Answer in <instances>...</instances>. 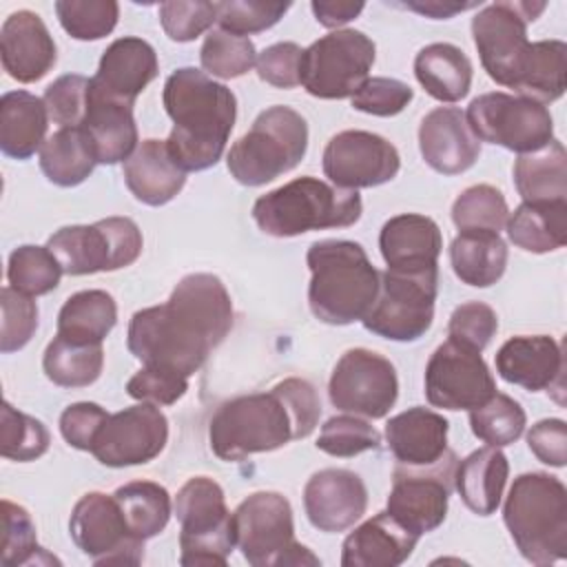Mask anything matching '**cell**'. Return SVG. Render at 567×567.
Listing matches in <instances>:
<instances>
[{
    "label": "cell",
    "mask_w": 567,
    "mask_h": 567,
    "mask_svg": "<svg viewBox=\"0 0 567 567\" xmlns=\"http://www.w3.org/2000/svg\"><path fill=\"white\" fill-rule=\"evenodd\" d=\"M567 86V44L563 40L529 42L514 91L538 104L556 102Z\"/></svg>",
    "instance_id": "37"
},
{
    "label": "cell",
    "mask_w": 567,
    "mask_h": 567,
    "mask_svg": "<svg viewBox=\"0 0 567 567\" xmlns=\"http://www.w3.org/2000/svg\"><path fill=\"white\" fill-rule=\"evenodd\" d=\"M414 75L434 100L458 102L470 93L472 62L458 47L434 42L416 53Z\"/></svg>",
    "instance_id": "33"
},
{
    "label": "cell",
    "mask_w": 567,
    "mask_h": 567,
    "mask_svg": "<svg viewBox=\"0 0 567 567\" xmlns=\"http://www.w3.org/2000/svg\"><path fill=\"white\" fill-rule=\"evenodd\" d=\"M233 328V301L219 277L195 272L179 279L168 301L131 317L126 346L142 365L195 374Z\"/></svg>",
    "instance_id": "1"
},
{
    "label": "cell",
    "mask_w": 567,
    "mask_h": 567,
    "mask_svg": "<svg viewBox=\"0 0 567 567\" xmlns=\"http://www.w3.org/2000/svg\"><path fill=\"white\" fill-rule=\"evenodd\" d=\"M496 394L494 377L481 352L447 339L425 365V396L443 410H474Z\"/></svg>",
    "instance_id": "18"
},
{
    "label": "cell",
    "mask_w": 567,
    "mask_h": 567,
    "mask_svg": "<svg viewBox=\"0 0 567 567\" xmlns=\"http://www.w3.org/2000/svg\"><path fill=\"white\" fill-rule=\"evenodd\" d=\"M157 73V53L146 40L131 35L117 38L102 53L97 73L91 78V91L109 100L133 104Z\"/></svg>",
    "instance_id": "22"
},
{
    "label": "cell",
    "mask_w": 567,
    "mask_h": 567,
    "mask_svg": "<svg viewBox=\"0 0 567 567\" xmlns=\"http://www.w3.org/2000/svg\"><path fill=\"white\" fill-rule=\"evenodd\" d=\"M142 230L131 217H106L91 226L55 230L47 248L66 275H93L131 266L142 252Z\"/></svg>",
    "instance_id": "10"
},
{
    "label": "cell",
    "mask_w": 567,
    "mask_h": 567,
    "mask_svg": "<svg viewBox=\"0 0 567 567\" xmlns=\"http://www.w3.org/2000/svg\"><path fill=\"white\" fill-rule=\"evenodd\" d=\"M439 270L381 272L379 295L363 317L365 330L390 341H416L434 319Z\"/></svg>",
    "instance_id": "12"
},
{
    "label": "cell",
    "mask_w": 567,
    "mask_h": 567,
    "mask_svg": "<svg viewBox=\"0 0 567 567\" xmlns=\"http://www.w3.org/2000/svg\"><path fill=\"white\" fill-rule=\"evenodd\" d=\"M509 463L498 447H481L456 463L454 487L463 503L478 516H489L498 509L507 483Z\"/></svg>",
    "instance_id": "31"
},
{
    "label": "cell",
    "mask_w": 567,
    "mask_h": 567,
    "mask_svg": "<svg viewBox=\"0 0 567 567\" xmlns=\"http://www.w3.org/2000/svg\"><path fill=\"white\" fill-rule=\"evenodd\" d=\"M117 321L115 299L104 290L71 295L58 315V337L75 343H102Z\"/></svg>",
    "instance_id": "38"
},
{
    "label": "cell",
    "mask_w": 567,
    "mask_h": 567,
    "mask_svg": "<svg viewBox=\"0 0 567 567\" xmlns=\"http://www.w3.org/2000/svg\"><path fill=\"white\" fill-rule=\"evenodd\" d=\"M306 261L312 315L330 326L363 321L379 295L381 272L370 264L361 244L348 239L315 241Z\"/></svg>",
    "instance_id": "3"
},
{
    "label": "cell",
    "mask_w": 567,
    "mask_h": 567,
    "mask_svg": "<svg viewBox=\"0 0 567 567\" xmlns=\"http://www.w3.org/2000/svg\"><path fill=\"white\" fill-rule=\"evenodd\" d=\"M419 536L405 529L388 512H381L359 525L343 540L341 565L343 567H399L405 563Z\"/></svg>",
    "instance_id": "28"
},
{
    "label": "cell",
    "mask_w": 567,
    "mask_h": 567,
    "mask_svg": "<svg viewBox=\"0 0 567 567\" xmlns=\"http://www.w3.org/2000/svg\"><path fill=\"white\" fill-rule=\"evenodd\" d=\"M303 507L319 532H343L365 514L368 489L361 476L350 470H319L303 487Z\"/></svg>",
    "instance_id": "21"
},
{
    "label": "cell",
    "mask_w": 567,
    "mask_h": 567,
    "mask_svg": "<svg viewBox=\"0 0 567 567\" xmlns=\"http://www.w3.org/2000/svg\"><path fill=\"white\" fill-rule=\"evenodd\" d=\"M330 403L357 416L383 419L399 396L394 365L365 348H352L337 361L330 383Z\"/></svg>",
    "instance_id": "16"
},
{
    "label": "cell",
    "mask_w": 567,
    "mask_h": 567,
    "mask_svg": "<svg viewBox=\"0 0 567 567\" xmlns=\"http://www.w3.org/2000/svg\"><path fill=\"white\" fill-rule=\"evenodd\" d=\"M42 547L35 538V525L22 505L2 501V547L0 563L4 567H20L38 563Z\"/></svg>",
    "instance_id": "50"
},
{
    "label": "cell",
    "mask_w": 567,
    "mask_h": 567,
    "mask_svg": "<svg viewBox=\"0 0 567 567\" xmlns=\"http://www.w3.org/2000/svg\"><path fill=\"white\" fill-rule=\"evenodd\" d=\"M290 2L275 0H224L215 2V22L219 29L246 38L248 33H259L275 27Z\"/></svg>",
    "instance_id": "48"
},
{
    "label": "cell",
    "mask_w": 567,
    "mask_h": 567,
    "mask_svg": "<svg viewBox=\"0 0 567 567\" xmlns=\"http://www.w3.org/2000/svg\"><path fill=\"white\" fill-rule=\"evenodd\" d=\"M159 22L171 40L190 42L215 22V2H162Z\"/></svg>",
    "instance_id": "54"
},
{
    "label": "cell",
    "mask_w": 567,
    "mask_h": 567,
    "mask_svg": "<svg viewBox=\"0 0 567 567\" xmlns=\"http://www.w3.org/2000/svg\"><path fill=\"white\" fill-rule=\"evenodd\" d=\"M509 208L503 193L489 184H476L465 188L452 204L454 226L465 230L501 233L507 224Z\"/></svg>",
    "instance_id": "44"
},
{
    "label": "cell",
    "mask_w": 567,
    "mask_h": 567,
    "mask_svg": "<svg viewBox=\"0 0 567 567\" xmlns=\"http://www.w3.org/2000/svg\"><path fill=\"white\" fill-rule=\"evenodd\" d=\"M199 60L204 73L230 80L252 69V64L257 62V51L248 38L228 33L224 29H215L206 35L199 51Z\"/></svg>",
    "instance_id": "46"
},
{
    "label": "cell",
    "mask_w": 567,
    "mask_h": 567,
    "mask_svg": "<svg viewBox=\"0 0 567 567\" xmlns=\"http://www.w3.org/2000/svg\"><path fill=\"white\" fill-rule=\"evenodd\" d=\"M55 13L71 38L100 40L115 29L120 4L113 0H58Z\"/></svg>",
    "instance_id": "47"
},
{
    "label": "cell",
    "mask_w": 567,
    "mask_h": 567,
    "mask_svg": "<svg viewBox=\"0 0 567 567\" xmlns=\"http://www.w3.org/2000/svg\"><path fill=\"white\" fill-rule=\"evenodd\" d=\"M104 365L102 343H75L55 334L42 357L49 381L60 388H84L97 381Z\"/></svg>",
    "instance_id": "40"
},
{
    "label": "cell",
    "mask_w": 567,
    "mask_h": 567,
    "mask_svg": "<svg viewBox=\"0 0 567 567\" xmlns=\"http://www.w3.org/2000/svg\"><path fill=\"white\" fill-rule=\"evenodd\" d=\"M69 532L95 565H140L144 558V540L128 529L115 496L84 494L71 512Z\"/></svg>",
    "instance_id": "17"
},
{
    "label": "cell",
    "mask_w": 567,
    "mask_h": 567,
    "mask_svg": "<svg viewBox=\"0 0 567 567\" xmlns=\"http://www.w3.org/2000/svg\"><path fill=\"white\" fill-rule=\"evenodd\" d=\"M532 454L551 467H563L567 461V425L560 419H545L527 432Z\"/></svg>",
    "instance_id": "59"
},
{
    "label": "cell",
    "mask_w": 567,
    "mask_h": 567,
    "mask_svg": "<svg viewBox=\"0 0 567 567\" xmlns=\"http://www.w3.org/2000/svg\"><path fill=\"white\" fill-rule=\"evenodd\" d=\"M363 2H346V0H315L310 4L319 24L334 29L350 20H354L363 11Z\"/></svg>",
    "instance_id": "60"
},
{
    "label": "cell",
    "mask_w": 567,
    "mask_h": 567,
    "mask_svg": "<svg viewBox=\"0 0 567 567\" xmlns=\"http://www.w3.org/2000/svg\"><path fill=\"white\" fill-rule=\"evenodd\" d=\"M514 184L523 202H567V153L558 140L514 162Z\"/></svg>",
    "instance_id": "35"
},
{
    "label": "cell",
    "mask_w": 567,
    "mask_h": 567,
    "mask_svg": "<svg viewBox=\"0 0 567 567\" xmlns=\"http://www.w3.org/2000/svg\"><path fill=\"white\" fill-rule=\"evenodd\" d=\"M60 275L62 268L47 246L24 244L9 255L7 279L22 295L40 297L51 292L60 284Z\"/></svg>",
    "instance_id": "42"
},
{
    "label": "cell",
    "mask_w": 567,
    "mask_h": 567,
    "mask_svg": "<svg viewBox=\"0 0 567 567\" xmlns=\"http://www.w3.org/2000/svg\"><path fill=\"white\" fill-rule=\"evenodd\" d=\"M49 111L29 91H9L0 100V148L13 159L31 157L47 142Z\"/></svg>",
    "instance_id": "32"
},
{
    "label": "cell",
    "mask_w": 567,
    "mask_h": 567,
    "mask_svg": "<svg viewBox=\"0 0 567 567\" xmlns=\"http://www.w3.org/2000/svg\"><path fill=\"white\" fill-rule=\"evenodd\" d=\"M168 441V421L155 403H137L109 414L91 454L106 467L142 465L159 456Z\"/></svg>",
    "instance_id": "19"
},
{
    "label": "cell",
    "mask_w": 567,
    "mask_h": 567,
    "mask_svg": "<svg viewBox=\"0 0 567 567\" xmlns=\"http://www.w3.org/2000/svg\"><path fill=\"white\" fill-rule=\"evenodd\" d=\"M381 443V434L357 414H343L332 416L323 423L317 447L330 456H357L368 450H377Z\"/></svg>",
    "instance_id": "49"
},
{
    "label": "cell",
    "mask_w": 567,
    "mask_h": 567,
    "mask_svg": "<svg viewBox=\"0 0 567 567\" xmlns=\"http://www.w3.org/2000/svg\"><path fill=\"white\" fill-rule=\"evenodd\" d=\"M399 151L381 135L368 131L337 133L323 151V173L346 190L381 186L396 177Z\"/></svg>",
    "instance_id": "20"
},
{
    "label": "cell",
    "mask_w": 567,
    "mask_h": 567,
    "mask_svg": "<svg viewBox=\"0 0 567 567\" xmlns=\"http://www.w3.org/2000/svg\"><path fill=\"white\" fill-rule=\"evenodd\" d=\"M503 520L525 560L549 565L567 556V489L560 478L545 472L516 476Z\"/></svg>",
    "instance_id": "5"
},
{
    "label": "cell",
    "mask_w": 567,
    "mask_h": 567,
    "mask_svg": "<svg viewBox=\"0 0 567 567\" xmlns=\"http://www.w3.org/2000/svg\"><path fill=\"white\" fill-rule=\"evenodd\" d=\"M563 350L547 334H520L507 339L496 352V372L507 383L529 392L563 388Z\"/></svg>",
    "instance_id": "25"
},
{
    "label": "cell",
    "mask_w": 567,
    "mask_h": 567,
    "mask_svg": "<svg viewBox=\"0 0 567 567\" xmlns=\"http://www.w3.org/2000/svg\"><path fill=\"white\" fill-rule=\"evenodd\" d=\"M454 472L456 456L452 450L427 467L396 465L388 496V514L419 538L434 532L445 520Z\"/></svg>",
    "instance_id": "15"
},
{
    "label": "cell",
    "mask_w": 567,
    "mask_h": 567,
    "mask_svg": "<svg viewBox=\"0 0 567 567\" xmlns=\"http://www.w3.org/2000/svg\"><path fill=\"white\" fill-rule=\"evenodd\" d=\"M0 58L4 71L22 84L38 82L53 69L55 42L38 13L22 9L4 20Z\"/></svg>",
    "instance_id": "24"
},
{
    "label": "cell",
    "mask_w": 567,
    "mask_h": 567,
    "mask_svg": "<svg viewBox=\"0 0 567 567\" xmlns=\"http://www.w3.org/2000/svg\"><path fill=\"white\" fill-rule=\"evenodd\" d=\"M361 195L312 175L297 177L252 206V219L270 237H295L321 228H348L361 217Z\"/></svg>",
    "instance_id": "6"
},
{
    "label": "cell",
    "mask_w": 567,
    "mask_h": 567,
    "mask_svg": "<svg viewBox=\"0 0 567 567\" xmlns=\"http://www.w3.org/2000/svg\"><path fill=\"white\" fill-rule=\"evenodd\" d=\"M498 330V317L496 312L483 303V301H467L461 303L447 323L450 339L465 343L478 352L485 350V346L492 341V337Z\"/></svg>",
    "instance_id": "53"
},
{
    "label": "cell",
    "mask_w": 567,
    "mask_h": 567,
    "mask_svg": "<svg viewBox=\"0 0 567 567\" xmlns=\"http://www.w3.org/2000/svg\"><path fill=\"white\" fill-rule=\"evenodd\" d=\"M51 436L42 421L16 410L9 401L0 410V454L4 458L27 463L40 458L49 450Z\"/></svg>",
    "instance_id": "45"
},
{
    "label": "cell",
    "mask_w": 567,
    "mask_h": 567,
    "mask_svg": "<svg viewBox=\"0 0 567 567\" xmlns=\"http://www.w3.org/2000/svg\"><path fill=\"white\" fill-rule=\"evenodd\" d=\"M374 64V42L354 29H339L315 40L301 55L299 80L321 100L352 97Z\"/></svg>",
    "instance_id": "11"
},
{
    "label": "cell",
    "mask_w": 567,
    "mask_h": 567,
    "mask_svg": "<svg viewBox=\"0 0 567 567\" xmlns=\"http://www.w3.org/2000/svg\"><path fill=\"white\" fill-rule=\"evenodd\" d=\"M301 55H303V49L295 42H277L264 49L255 62L259 80L277 89H292L301 84L299 80Z\"/></svg>",
    "instance_id": "57"
},
{
    "label": "cell",
    "mask_w": 567,
    "mask_h": 567,
    "mask_svg": "<svg viewBox=\"0 0 567 567\" xmlns=\"http://www.w3.org/2000/svg\"><path fill=\"white\" fill-rule=\"evenodd\" d=\"M186 390H188V377L164 370V368H148V365L137 370L126 383L128 396L144 403H155V405H171L177 399H182Z\"/></svg>",
    "instance_id": "56"
},
{
    "label": "cell",
    "mask_w": 567,
    "mask_h": 567,
    "mask_svg": "<svg viewBox=\"0 0 567 567\" xmlns=\"http://www.w3.org/2000/svg\"><path fill=\"white\" fill-rule=\"evenodd\" d=\"M478 2H456V0H408V2H401L399 7L403 9H412L421 16H427V18H434V20H447L461 11H467V9H474L478 7Z\"/></svg>",
    "instance_id": "61"
},
{
    "label": "cell",
    "mask_w": 567,
    "mask_h": 567,
    "mask_svg": "<svg viewBox=\"0 0 567 567\" xmlns=\"http://www.w3.org/2000/svg\"><path fill=\"white\" fill-rule=\"evenodd\" d=\"M292 439H306L288 390L277 383L270 392L244 394L217 408L208 441L221 461H241L257 452H272Z\"/></svg>",
    "instance_id": "4"
},
{
    "label": "cell",
    "mask_w": 567,
    "mask_h": 567,
    "mask_svg": "<svg viewBox=\"0 0 567 567\" xmlns=\"http://www.w3.org/2000/svg\"><path fill=\"white\" fill-rule=\"evenodd\" d=\"M106 419H109V414L104 408H100L97 403H91V401H80V403L69 405L62 412L60 432L71 447L91 452L95 436L102 430Z\"/></svg>",
    "instance_id": "58"
},
{
    "label": "cell",
    "mask_w": 567,
    "mask_h": 567,
    "mask_svg": "<svg viewBox=\"0 0 567 567\" xmlns=\"http://www.w3.org/2000/svg\"><path fill=\"white\" fill-rule=\"evenodd\" d=\"M124 182L137 202L162 206L186 184V173L173 162L166 142L144 140L124 162Z\"/></svg>",
    "instance_id": "30"
},
{
    "label": "cell",
    "mask_w": 567,
    "mask_h": 567,
    "mask_svg": "<svg viewBox=\"0 0 567 567\" xmlns=\"http://www.w3.org/2000/svg\"><path fill=\"white\" fill-rule=\"evenodd\" d=\"M450 261L454 275L476 288L496 284L507 266V246L498 233L465 230L458 233L450 246Z\"/></svg>",
    "instance_id": "34"
},
{
    "label": "cell",
    "mask_w": 567,
    "mask_h": 567,
    "mask_svg": "<svg viewBox=\"0 0 567 567\" xmlns=\"http://www.w3.org/2000/svg\"><path fill=\"white\" fill-rule=\"evenodd\" d=\"M509 241L527 252H551L567 241V202H523L507 217Z\"/></svg>",
    "instance_id": "36"
},
{
    "label": "cell",
    "mask_w": 567,
    "mask_h": 567,
    "mask_svg": "<svg viewBox=\"0 0 567 567\" xmlns=\"http://www.w3.org/2000/svg\"><path fill=\"white\" fill-rule=\"evenodd\" d=\"M235 538L252 567L319 565V558L295 540L292 507L277 492H255L233 512Z\"/></svg>",
    "instance_id": "9"
},
{
    "label": "cell",
    "mask_w": 567,
    "mask_h": 567,
    "mask_svg": "<svg viewBox=\"0 0 567 567\" xmlns=\"http://www.w3.org/2000/svg\"><path fill=\"white\" fill-rule=\"evenodd\" d=\"M89 86L91 80L78 73L60 75L53 84H49L42 97L49 120L60 124V128L80 126L89 106Z\"/></svg>",
    "instance_id": "51"
},
{
    "label": "cell",
    "mask_w": 567,
    "mask_h": 567,
    "mask_svg": "<svg viewBox=\"0 0 567 567\" xmlns=\"http://www.w3.org/2000/svg\"><path fill=\"white\" fill-rule=\"evenodd\" d=\"M447 427V421L439 412L416 405L388 421V447L399 465L427 467L450 452Z\"/></svg>",
    "instance_id": "27"
},
{
    "label": "cell",
    "mask_w": 567,
    "mask_h": 567,
    "mask_svg": "<svg viewBox=\"0 0 567 567\" xmlns=\"http://www.w3.org/2000/svg\"><path fill=\"white\" fill-rule=\"evenodd\" d=\"M465 120L478 142L514 153H534L554 140V120L545 104L523 95L483 93L467 106Z\"/></svg>",
    "instance_id": "14"
},
{
    "label": "cell",
    "mask_w": 567,
    "mask_h": 567,
    "mask_svg": "<svg viewBox=\"0 0 567 567\" xmlns=\"http://www.w3.org/2000/svg\"><path fill=\"white\" fill-rule=\"evenodd\" d=\"M128 529L148 540L157 536L171 518V496L166 487L153 481H131L113 492Z\"/></svg>",
    "instance_id": "41"
},
{
    "label": "cell",
    "mask_w": 567,
    "mask_h": 567,
    "mask_svg": "<svg viewBox=\"0 0 567 567\" xmlns=\"http://www.w3.org/2000/svg\"><path fill=\"white\" fill-rule=\"evenodd\" d=\"M308 124L290 106H270L228 151L230 175L244 186H264L292 171L306 155Z\"/></svg>",
    "instance_id": "7"
},
{
    "label": "cell",
    "mask_w": 567,
    "mask_h": 567,
    "mask_svg": "<svg viewBox=\"0 0 567 567\" xmlns=\"http://www.w3.org/2000/svg\"><path fill=\"white\" fill-rule=\"evenodd\" d=\"M162 97L173 120V131L166 140L173 162L184 173L215 166L224 155L237 117L233 91L208 73L184 66L168 75Z\"/></svg>",
    "instance_id": "2"
},
{
    "label": "cell",
    "mask_w": 567,
    "mask_h": 567,
    "mask_svg": "<svg viewBox=\"0 0 567 567\" xmlns=\"http://www.w3.org/2000/svg\"><path fill=\"white\" fill-rule=\"evenodd\" d=\"M175 516L179 520V563L219 565L228 563L237 545L233 514L226 507L224 489L208 476L188 478L175 496Z\"/></svg>",
    "instance_id": "8"
},
{
    "label": "cell",
    "mask_w": 567,
    "mask_h": 567,
    "mask_svg": "<svg viewBox=\"0 0 567 567\" xmlns=\"http://www.w3.org/2000/svg\"><path fill=\"white\" fill-rule=\"evenodd\" d=\"M95 164V155L80 126L58 128L40 148V168L55 186L82 184Z\"/></svg>",
    "instance_id": "39"
},
{
    "label": "cell",
    "mask_w": 567,
    "mask_h": 567,
    "mask_svg": "<svg viewBox=\"0 0 567 567\" xmlns=\"http://www.w3.org/2000/svg\"><path fill=\"white\" fill-rule=\"evenodd\" d=\"M545 11V2L503 0L483 7L472 18V35L487 75L514 89L525 62L529 40L527 24Z\"/></svg>",
    "instance_id": "13"
},
{
    "label": "cell",
    "mask_w": 567,
    "mask_h": 567,
    "mask_svg": "<svg viewBox=\"0 0 567 567\" xmlns=\"http://www.w3.org/2000/svg\"><path fill=\"white\" fill-rule=\"evenodd\" d=\"M379 248L390 270H439L436 259L443 248V237L434 219L416 213H403L383 224Z\"/></svg>",
    "instance_id": "26"
},
{
    "label": "cell",
    "mask_w": 567,
    "mask_h": 567,
    "mask_svg": "<svg viewBox=\"0 0 567 567\" xmlns=\"http://www.w3.org/2000/svg\"><path fill=\"white\" fill-rule=\"evenodd\" d=\"M414 97V91L394 78H368L352 95V106L361 113L390 117L401 113Z\"/></svg>",
    "instance_id": "55"
},
{
    "label": "cell",
    "mask_w": 567,
    "mask_h": 567,
    "mask_svg": "<svg viewBox=\"0 0 567 567\" xmlns=\"http://www.w3.org/2000/svg\"><path fill=\"white\" fill-rule=\"evenodd\" d=\"M525 410L518 401L496 392L483 405L470 410V425L476 439L492 447L514 443L525 430Z\"/></svg>",
    "instance_id": "43"
},
{
    "label": "cell",
    "mask_w": 567,
    "mask_h": 567,
    "mask_svg": "<svg viewBox=\"0 0 567 567\" xmlns=\"http://www.w3.org/2000/svg\"><path fill=\"white\" fill-rule=\"evenodd\" d=\"M2 306V328H0V350L4 354L24 348L38 328V306L29 295L13 290L11 286L0 290Z\"/></svg>",
    "instance_id": "52"
},
{
    "label": "cell",
    "mask_w": 567,
    "mask_h": 567,
    "mask_svg": "<svg viewBox=\"0 0 567 567\" xmlns=\"http://www.w3.org/2000/svg\"><path fill=\"white\" fill-rule=\"evenodd\" d=\"M419 148L425 164L441 175L465 173L481 155V142L456 106H439L423 117Z\"/></svg>",
    "instance_id": "23"
},
{
    "label": "cell",
    "mask_w": 567,
    "mask_h": 567,
    "mask_svg": "<svg viewBox=\"0 0 567 567\" xmlns=\"http://www.w3.org/2000/svg\"><path fill=\"white\" fill-rule=\"evenodd\" d=\"M97 164L126 162L137 148L133 104L102 97L89 86V106L80 124Z\"/></svg>",
    "instance_id": "29"
}]
</instances>
